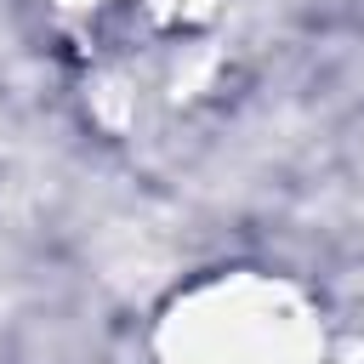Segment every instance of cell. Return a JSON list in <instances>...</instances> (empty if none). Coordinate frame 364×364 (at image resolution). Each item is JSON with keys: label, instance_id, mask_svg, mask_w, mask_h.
I'll list each match as a JSON object with an SVG mask.
<instances>
[{"label": "cell", "instance_id": "6da1fadb", "mask_svg": "<svg viewBox=\"0 0 364 364\" xmlns=\"http://www.w3.org/2000/svg\"><path fill=\"white\" fill-rule=\"evenodd\" d=\"M165 364H318V330L296 290L233 273L176 301Z\"/></svg>", "mask_w": 364, "mask_h": 364}, {"label": "cell", "instance_id": "7a4b0ae2", "mask_svg": "<svg viewBox=\"0 0 364 364\" xmlns=\"http://www.w3.org/2000/svg\"><path fill=\"white\" fill-rule=\"evenodd\" d=\"M74 6H114V0H74Z\"/></svg>", "mask_w": 364, "mask_h": 364}]
</instances>
